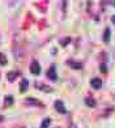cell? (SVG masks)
Masks as SVG:
<instances>
[{
    "label": "cell",
    "mask_w": 115,
    "mask_h": 128,
    "mask_svg": "<svg viewBox=\"0 0 115 128\" xmlns=\"http://www.w3.org/2000/svg\"><path fill=\"white\" fill-rule=\"evenodd\" d=\"M30 72H32L33 74H39V73H41V67H39V63H38V62L34 60V62L32 63V66H30Z\"/></svg>",
    "instance_id": "obj_1"
},
{
    "label": "cell",
    "mask_w": 115,
    "mask_h": 128,
    "mask_svg": "<svg viewBox=\"0 0 115 128\" xmlns=\"http://www.w3.org/2000/svg\"><path fill=\"white\" fill-rule=\"evenodd\" d=\"M47 77H48L50 80H52V81L58 78V76H56V69H55V66H54V64L50 67V69L47 71Z\"/></svg>",
    "instance_id": "obj_2"
},
{
    "label": "cell",
    "mask_w": 115,
    "mask_h": 128,
    "mask_svg": "<svg viewBox=\"0 0 115 128\" xmlns=\"http://www.w3.org/2000/svg\"><path fill=\"white\" fill-rule=\"evenodd\" d=\"M90 85H92V88H93V89H100L102 86V81L100 78H92L90 80Z\"/></svg>",
    "instance_id": "obj_3"
},
{
    "label": "cell",
    "mask_w": 115,
    "mask_h": 128,
    "mask_svg": "<svg viewBox=\"0 0 115 128\" xmlns=\"http://www.w3.org/2000/svg\"><path fill=\"white\" fill-rule=\"evenodd\" d=\"M55 107L58 108V111H59L60 114H66L67 112V110H66V107H64V104H63L62 101H56L55 102Z\"/></svg>",
    "instance_id": "obj_4"
},
{
    "label": "cell",
    "mask_w": 115,
    "mask_h": 128,
    "mask_svg": "<svg viewBox=\"0 0 115 128\" xmlns=\"http://www.w3.org/2000/svg\"><path fill=\"white\" fill-rule=\"evenodd\" d=\"M28 85H29V82H28V80H22L21 81V84H20V90L21 92H25L26 89H28Z\"/></svg>",
    "instance_id": "obj_5"
},
{
    "label": "cell",
    "mask_w": 115,
    "mask_h": 128,
    "mask_svg": "<svg viewBox=\"0 0 115 128\" xmlns=\"http://www.w3.org/2000/svg\"><path fill=\"white\" fill-rule=\"evenodd\" d=\"M110 36H111V33H110V29H106L105 30V36H103V40H105V42H108V40H110Z\"/></svg>",
    "instance_id": "obj_6"
},
{
    "label": "cell",
    "mask_w": 115,
    "mask_h": 128,
    "mask_svg": "<svg viewBox=\"0 0 115 128\" xmlns=\"http://www.w3.org/2000/svg\"><path fill=\"white\" fill-rule=\"evenodd\" d=\"M68 64L73 68V69H80L82 66H81V63H74V62H68Z\"/></svg>",
    "instance_id": "obj_7"
},
{
    "label": "cell",
    "mask_w": 115,
    "mask_h": 128,
    "mask_svg": "<svg viewBox=\"0 0 115 128\" xmlns=\"http://www.w3.org/2000/svg\"><path fill=\"white\" fill-rule=\"evenodd\" d=\"M50 123H51V120H50L48 118H46V119H43V122H42V126H41V128H48Z\"/></svg>",
    "instance_id": "obj_8"
},
{
    "label": "cell",
    "mask_w": 115,
    "mask_h": 128,
    "mask_svg": "<svg viewBox=\"0 0 115 128\" xmlns=\"http://www.w3.org/2000/svg\"><path fill=\"white\" fill-rule=\"evenodd\" d=\"M12 103H13V97L12 96L5 97V106H10Z\"/></svg>",
    "instance_id": "obj_9"
},
{
    "label": "cell",
    "mask_w": 115,
    "mask_h": 128,
    "mask_svg": "<svg viewBox=\"0 0 115 128\" xmlns=\"http://www.w3.org/2000/svg\"><path fill=\"white\" fill-rule=\"evenodd\" d=\"M86 104H88V106H90V107H94L96 106V101L93 100V98H86Z\"/></svg>",
    "instance_id": "obj_10"
},
{
    "label": "cell",
    "mask_w": 115,
    "mask_h": 128,
    "mask_svg": "<svg viewBox=\"0 0 115 128\" xmlns=\"http://www.w3.org/2000/svg\"><path fill=\"white\" fill-rule=\"evenodd\" d=\"M0 64L4 66V64H7V59H5V56L3 54H0Z\"/></svg>",
    "instance_id": "obj_11"
},
{
    "label": "cell",
    "mask_w": 115,
    "mask_h": 128,
    "mask_svg": "<svg viewBox=\"0 0 115 128\" xmlns=\"http://www.w3.org/2000/svg\"><path fill=\"white\" fill-rule=\"evenodd\" d=\"M14 76H17V73L16 72H10V73H8V78H9V81H13L14 78Z\"/></svg>",
    "instance_id": "obj_12"
},
{
    "label": "cell",
    "mask_w": 115,
    "mask_h": 128,
    "mask_svg": "<svg viewBox=\"0 0 115 128\" xmlns=\"http://www.w3.org/2000/svg\"><path fill=\"white\" fill-rule=\"evenodd\" d=\"M101 71L103 72V73H106L107 71H106V66H105V64H102V66H101Z\"/></svg>",
    "instance_id": "obj_13"
},
{
    "label": "cell",
    "mask_w": 115,
    "mask_h": 128,
    "mask_svg": "<svg viewBox=\"0 0 115 128\" xmlns=\"http://www.w3.org/2000/svg\"><path fill=\"white\" fill-rule=\"evenodd\" d=\"M67 42H70V38H67V39H64V40H63V42H62V44H66Z\"/></svg>",
    "instance_id": "obj_14"
},
{
    "label": "cell",
    "mask_w": 115,
    "mask_h": 128,
    "mask_svg": "<svg viewBox=\"0 0 115 128\" xmlns=\"http://www.w3.org/2000/svg\"><path fill=\"white\" fill-rule=\"evenodd\" d=\"M111 21H112V24L115 25V16H112V18H111Z\"/></svg>",
    "instance_id": "obj_15"
},
{
    "label": "cell",
    "mask_w": 115,
    "mask_h": 128,
    "mask_svg": "<svg viewBox=\"0 0 115 128\" xmlns=\"http://www.w3.org/2000/svg\"><path fill=\"white\" fill-rule=\"evenodd\" d=\"M2 119H3V118H2V116H0V122H2Z\"/></svg>",
    "instance_id": "obj_16"
}]
</instances>
